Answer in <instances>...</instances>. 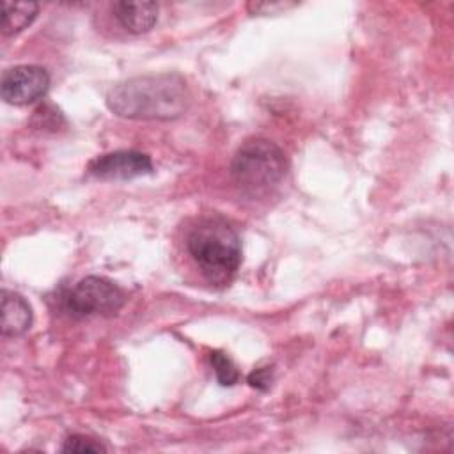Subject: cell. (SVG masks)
I'll return each instance as SVG.
<instances>
[{
  "label": "cell",
  "mask_w": 454,
  "mask_h": 454,
  "mask_svg": "<svg viewBox=\"0 0 454 454\" xmlns=\"http://www.w3.org/2000/svg\"><path fill=\"white\" fill-rule=\"evenodd\" d=\"M110 112L135 121H172L190 105V90L177 73L142 74L114 85L106 94Z\"/></svg>",
  "instance_id": "obj_1"
},
{
  "label": "cell",
  "mask_w": 454,
  "mask_h": 454,
  "mask_svg": "<svg viewBox=\"0 0 454 454\" xmlns=\"http://www.w3.org/2000/svg\"><path fill=\"white\" fill-rule=\"evenodd\" d=\"M186 250L200 273L216 286L229 284L241 264V239L220 216L199 220L186 236Z\"/></svg>",
  "instance_id": "obj_2"
},
{
  "label": "cell",
  "mask_w": 454,
  "mask_h": 454,
  "mask_svg": "<svg viewBox=\"0 0 454 454\" xmlns=\"http://www.w3.org/2000/svg\"><path fill=\"white\" fill-rule=\"evenodd\" d=\"M287 174V160L282 149L266 140H247L231 163V176L236 186L247 195H262L277 188Z\"/></svg>",
  "instance_id": "obj_3"
},
{
  "label": "cell",
  "mask_w": 454,
  "mask_h": 454,
  "mask_svg": "<svg viewBox=\"0 0 454 454\" xmlns=\"http://www.w3.org/2000/svg\"><path fill=\"white\" fill-rule=\"evenodd\" d=\"M126 301L124 291L112 280L89 275L78 280L62 298L64 310L73 317L114 316Z\"/></svg>",
  "instance_id": "obj_4"
},
{
  "label": "cell",
  "mask_w": 454,
  "mask_h": 454,
  "mask_svg": "<svg viewBox=\"0 0 454 454\" xmlns=\"http://www.w3.org/2000/svg\"><path fill=\"white\" fill-rule=\"evenodd\" d=\"M50 89V74L44 67L21 64L4 71L0 82L2 98L9 105L23 106L44 98Z\"/></svg>",
  "instance_id": "obj_5"
},
{
  "label": "cell",
  "mask_w": 454,
  "mask_h": 454,
  "mask_svg": "<svg viewBox=\"0 0 454 454\" xmlns=\"http://www.w3.org/2000/svg\"><path fill=\"white\" fill-rule=\"evenodd\" d=\"M87 170L90 176L103 181H124L153 174L154 165L149 154L133 149H122L96 156L89 161Z\"/></svg>",
  "instance_id": "obj_6"
},
{
  "label": "cell",
  "mask_w": 454,
  "mask_h": 454,
  "mask_svg": "<svg viewBox=\"0 0 454 454\" xmlns=\"http://www.w3.org/2000/svg\"><path fill=\"white\" fill-rule=\"evenodd\" d=\"M112 14L121 23V27L131 34H145L158 21V4L156 2H114Z\"/></svg>",
  "instance_id": "obj_7"
},
{
  "label": "cell",
  "mask_w": 454,
  "mask_h": 454,
  "mask_svg": "<svg viewBox=\"0 0 454 454\" xmlns=\"http://www.w3.org/2000/svg\"><path fill=\"white\" fill-rule=\"evenodd\" d=\"M32 321L34 314L30 303L20 293L2 289V335L20 337L32 326Z\"/></svg>",
  "instance_id": "obj_8"
},
{
  "label": "cell",
  "mask_w": 454,
  "mask_h": 454,
  "mask_svg": "<svg viewBox=\"0 0 454 454\" xmlns=\"http://www.w3.org/2000/svg\"><path fill=\"white\" fill-rule=\"evenodd\" d=\"M39 5L35 2H2V32L4 35H16L37 18Z\"/></svg>",
  "instance_id": "obj_9"
},
{
  "label": "cell",
  "mask_w": 454,
  "mask_h": 454,
  "mask_svg": "<svg viewBox=\"0 0 454 454\" xmlns=\"http://www.w3.org/2000/svg\"><path fill=\"white\" fill-rule=\"evenodd\" d=\"M209 364H211L215 376L222 387H232L239 381V371L227 353H223L220 349L211 351Z\"/></svg>",
  "instance_id": "obj_10"
},
{
  "label": "cell",
  "mask_w": 454,
  "mask_h": 454,
  "mask_svg": "<svg viewBox=\"0 0 454 454\" xmlns=\"http://www.w3.org/2000/svg\"><path fill=\"white\" fill-rule=\"evenodd\" d=\"M62 452H78V454H83V452H105L106 447L90 438V436H83V434H71L64 440L62 447H60Z\"/></svg>",
  "instance_id": "obj_11"
},
{
  "label": "cell",
  "mask_w": 454,
  "mask_h": 454,
  "mask_svg": "<svg viewBox=\"0 0 454 454\" xmlns=\"http://www.w3.org/2000/svg\"><path fill=\"white\" fill-rule=\"evenodd\" d=\"M296 7L294 2H250L247 9L250 14H277L280 11Z\"/></svg>",
  "instance_id": "obj_12"
},
{
  "label": "cell",
  "mask_w": 454,
  "mask_h": 454,
  "mask_svg": "<svg viewBox=\"0 0 454 454\" xmlns=\"http://www.w3.org/2000/svg\"><path fill=\"white\" fill-rule=\"evenodd\" d=\"M273 381V371L271 367H257L248 374V383L250 387L257 388V390H268L270 385Z\"/></svg>",
  "instance_id": "obj_13"
}]
</instances>
